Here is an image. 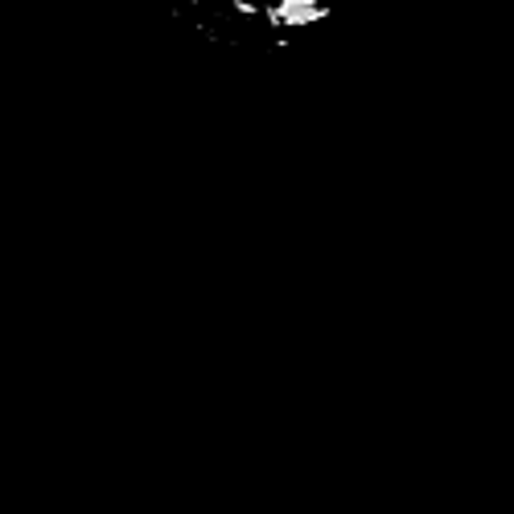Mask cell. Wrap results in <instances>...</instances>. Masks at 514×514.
Here are the masks:
<instances>
[{"label":"cell","mask_w":514,"mask_h":514,"mask_svg":"<svg viewBox=\"0 0 514 514\" xmlns=\"http://www.w3.org/2000/svg\"><path fill=\"white\" fill-rule=\"evenodd\" d=\"M263 17L272 25H313V21H325L329 8L321 0H276L272 8H263Z\"/></svg>","instance_id":"cell-1"}]
</instances>
